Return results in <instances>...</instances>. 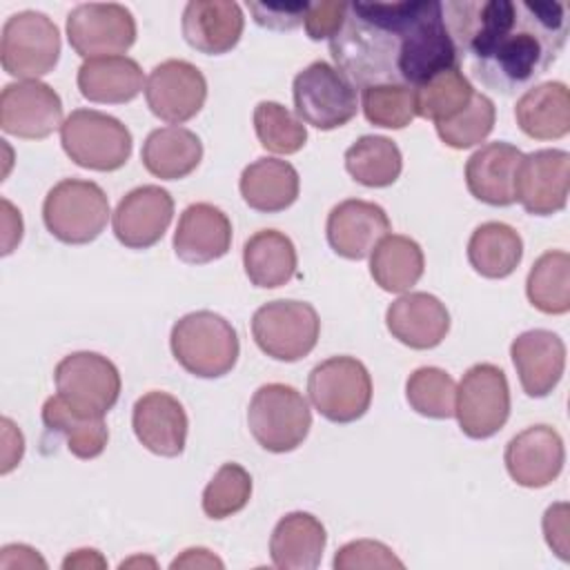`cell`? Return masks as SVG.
Masks as SVG:
<instances>
[{
    "mask_svg": "<svg viewBox=\"0 0 570 570\" xmlns=\"http://www.w3.org/2000/svg\"><path fill=\"white\" fill-rule=\"evenodd\" d=\"M336 69L356 87L407 85L459 67L443 2H347L341 31L330 40Z\"/></svg>",
    "mask_w": 570,
    "mask_h": 570,
    "instance_id": "6da1fadb",
    "label": "cell"
},
{
    "mask_svg": "<svg viewBox=\"0 0 570 570\" xmlns=\"http://www.w3.org/2000/svg\"><path fill=\"white\" fill-rule=\"evenodd\" d=\"M443 18L459 58H470L474 78L505 96L548 71L568 36L561 2H445Z\"/></svg>",
    "mask_w": 570,
    "mask_h": 570,
    "instance_id": "7a4b0ae2",
    "label": "cell"
},
{
    "mask_svg": "<svg viewBox=\"0 0 570 570\" xmlns=\"http://www.w3.org/2000/svg\"><path fill=\"white\" fill-rule=\"evenodd\" d=\"M169 347L178 365L198 379H220L238 361L240 343L232 323L209 309L180 316L169 334Z\"/></svg>",
    "mask_w": 570,
    "mask_h": 570,
    "instance_id": "3957f363",
    "label": "cell"
},
{
    "mask_svg": "<svg viewBox=\"0 0 570 570\" xmlns=\"http://www.w3.org/2000/svg\"><path fill=\"white\" fill-rule=\"evenodd\" d=\"M42 220L60 243L87 245L107 227L109 198L94 180L62 178L45 196Z\"/></svg>",
    "mask_w": 570,
    "mask_h": 570,
    "instance_id": "277c9868",
    "label": "cell"
},
{
    "mask_svg": "<svg viewBox=\"0 0 570 570\" xmlns=\"http://www.w3.org/2000/svg\"><path fill=\"white\" fill-rule=\"evenodd\" d=\"M247 425L263 450L285 454L305 441L312 428V412L296 387L267 383L261 385L249 401Z\"/></svg>",
    "mask_w": 570,
    "mask_h": 570,
    "instance_id": "5b68a950",
    "label": "cell"
},
{
    "mask_svg": "<svg viewBox=\"0 0 570 570\" xmlns=\"http://www.w3.org/2000/svg\"><path fill=\"white\" fill-rule=\"evenodd\" d=\"M65 154L85 169L116 171L131 156V131L114 116L96 109H73L62 127Z\"/></svg>",
    "mask_w": 570,
    "mask_h": 570,
    "instance_id": "8992f818",
    "label": "cell"
},
{
    "mask_svg": "<svg viewBox=\"0 0 570 570\" xmlns=\"http://www.w3.org/2000/svg\"><path fill=\"white\" fill-rule=\"evenodd\" d=\"M307 394L323 419L352 423L370 410L372 376L354 356H330L312 367Z\"/></svg>",
    "mask_w": 570,
    "mask_h": 570,
    "instance_id": "52a82bcc",
    "label": "cell"
},
{
    "mask_svg": "<svg viewBox=\"0 0 570 570\" xmlns=\"http://www.w3.org/2000/svg\"><path fill=\"white\" fill-rule=\"evenodd\" d=\"M60 58V31L42 11H18L9 16L0 33L2 69L18 80L47 76Z\"/></svg>",
    "mask_w": 570,
    "mask_h": 570,
    "instance_id": "ba28073f",
    "label": "cell"
},
{
    "mask_svg": "<svg viewBox=\"0 0 570 570\" xmlns=\"http://www.w3.org/2000/svg\"><path fill=\"white\" fill-rule=\"evenodd\" d=\"M318 334L321 318L314 305L305 301H269L252 316V336L258 350L283 363L307 356L316 347Z\"/></svg>",
    "mask_w": 570,
    "mask_h": 570,
    "instance_id": "9c48e42d",
    "label": "cell"
},
{
    "mask_svg": "<svg viewBox=\"0 0 570 570\" xmlns=\"http://www.w3.org/2000/svg\"><path fill=\"white\" fill-rule=\"evenodd\" d=\"M296 116L321 131L347 125L358 111L356 87L330 62L316 60L294 76Z\"/></svg>",
    "mask_w": 570,
    "mask_h": 570,
    "instance_id": "30bf717a",
    "label": "cell"
},
{
    "mask_svg": "<svg viewBox=\"0 0 570 570\" xmlns=\"http://www.w3.org/2000/svg\"><path fill=\"white\" fill-rule=\"evenodd\" d=\"M454 416L465 436H494L510 416V387L505 372L492 363L472 365L456 385Z\"/></svg>",
    "mask_w": 570,
    "mask_h": 570,
    "instance_id": "8fae6325",
    "label": "cell"
},
{
    "mask_svg": "<svg viewBox=\"0 0 570 570\" xmlns=\"http://www.w3.org/2000/svg\"><path fill=\"white\" fill-rule=\"evenodd\" d=\"M58 396L76 412L87 416H105L120 396L118 367L98 352H71L58 361L53 370Z\"/></svg>",
    "mask_w": 570,
    "mask_h": 570,
    "instance_id": "7c38bea8",
    "label": "cell"
},
{
    "mask_svg": "<svg viewBox=\"0 0 570 570\" xmlns=\"http://www.w3.org/2000/svg\"><path fill=\"white\" fill-rule=\"evenodd\" d=\"M67 40L85 60L125 56L136 42V20L122 4L85 2L73 7L67 16Z\"/></svg>",
    "mask_w": 570,
    "mask_h": 570,
    "instance_id": "4fadbf2b",
    "label": "cell"
},
{
    "mask_svg": "<svg viewBox=\"0 0 570 570\" xmlns=\"http://www.w3.org/2000/svg\"><path fill=\"white\" fill-rule=\"evenodd\" d=\"M145 100L151 114L169 125L191 120L207 100L203 71L178 58L156 65L145 80Z\"/></svg>",
    "mask_w": 570,
    "mask_h": 570,
    "instance_id": "5bb4252c",
    "label": "cell"
},
{
    "mask_svg": "<svg viewBox=\"0 0 570 570\" xmlns=\"http://www.w3.org/2000/svg\"><path fill=\"white\" fill-rule=\"evenodd\" d=\"M62 100L47 82L18 80L0 94V127L4 134L42 140L62 127Z\"/></svg>",
    "mask_w": 570,
    "mask_h": 570,
    "instance_id": "9a60e30c",
    "label": "cell"
},
{
    "mask_svg": "<svg viewBox=\"0 0 570 570\" xmlns=\"http://www.w3.org/2000/svg\"><path fill=\"white\" fill-rule=\"evenodd\" d=\"M570 187V154L566 149H537L523 154L517 183L514 203L532 216H552L568 203Z\"/></svg>",
    "mask_w": 570,
    "mask_h": 570,
    "instance_id": "2e32d148",
    "label": "cell"
},
{
    "mask_svg": "<svg viewBox=\"0 0 570 570\" xmlns=\"http://www.w3.org/2000/svg\"><path fill=\"white\" fill-rule=\"evenodd\" d=\"M171 218V194L160 185H140L118 200L111 214V227L120 245L147 249L165 236Z\"/></svg>",
    "mask_w": 570,
    "mask_h": 570,
    "instance_id": "e0dca14e",
    "label": "cell"
},
{
    "mask_svg": "<svg viewBox=\"0 0 570 570\" xmlns=\"http://www.w3.org/2000/svg\"><path fill=\"white\" fill-rule=\"evenodd\" d=\"M503 461L510 479L517 485L546 488L563 470V439L550 425L525 428L508 441Z\"/></svg>",
    "mask_w": 570,
    "mask_h": 570,
    "instance_id": "ac0fdd59",
    "label": "cell"
},
{
    "mask_svg": "<svg viewBox=\"0 0 570 570\" xmlns=\"http://www.w3.org/2000/svg\"><path fill=\"white\" fill-rule=\"evenodd\" d=\"M390 229L392 225L385 209L361 198H347L334 205L325 225L330 247L350 261L367 258Z\"/></svg>",
    "mask_w": 570,
    "mask_h": 570,
    "instance_id": "d6986e66",
    "label": "cell"
},
{
    "mask_svg": "<svg viewBox=\"0 0 570 570\" xmlns=\"http://www.w3.org/2000/svg\"><path fill=\"white\" fill-rule=\"evenodd\" d=\"M136 439L158 456H178L187 443V412L183 403L160 390L142 394L131 410Z\"/></svg>",
    "mask_w": 570,
    "mask_h": 570,
    "instance_id": "ffe728a7",
    "label": "cell"
},
{
    "mask_svg": "<svg viewBox=\"0 0 570 570\" xmlns=\"http://www.w3.org/2000/svg\"><path fill=\"white\" fill-rule=\"evenodd\" d=\"M387 332L412 350H432L450 332L448 307L428 292H407L385 312Z\"/></svg>",
    "mask_w": 570,
    "mask_h": 570,
    "instance_id": "44dd1931",
    "label": "cell"
},
{
    "mask_svg": "<svg viewBox=\"0 0 570 570\" xmlns=\"http://www.w3.org/2000/svg\"><path fill=\"white\" fill-rule=\"evenodd\" d=\"M510 356L521 387L532 399L548 396L561 381L566 345L550 330H528L510 345Z\"/></svg>",
    "mask_w": 570,
    "mask_h": 570,
    "instance_id": "7402d4cb",
    "label": "cell"
},
{
    "mask_svg": "<svg viewBox=\"0 0 570 570\" xmlns=\"http://www.w3.org/2000/svg\"><path fill=\"white\" fill-rule=\"evenodd\" d=\"M245 18L229 0H191L185 4L180 29L185 42L207 56L232 51L243 36Z\"/></svg>",
    "mask_w": 570,
    "mask_h": 570,
    "instance_id": "603a6c76",
    "label": "cell"
},
{
    "mask_svg": "<svg viewBox=\"0 0 570 570\" xmlns=\"http://www.w3.org/2000/svg\"><path fill=\"white\" fill-rule=\"evenodd\" d=\"M232 247V223L212 203L189 205L174 232V252L183 263L205 265L223 258Z\"/></svg>",
    "mask_w": 570,
    "mask_h": 570,
    "instance_id": "cb8c5ba5",
    "label": "cell"
},
{
    "mask_svg": "<svg viewBox=\"0 0 570 570\" xmlns=\"http://www.w3.org/2000/svg\"><path fill=\"white\" fill-rule=\"evenodd\" d=\"M523 151L510 142L497 140L476 149L465 163L468 191L492 207L514 203V183Z\"/></svg>",
    "mask_w": 570,
    "mask_h": 570,
    "instance_id": "d4e9b609",
    "label": "cell"
},
{
    "mask_svg": "<svg viewBox=\"0 0 570 570\" xmlns=\"http://www.w3.org/2000/svg\"><path fill=\"white\" fill-rule=\"evenodd\" d=\"M78 91L89 102L125 105L145 91L140 65L127 56L89 58L78 69Z\"/></svg>",
    "mask_w": 570,
    "mask_h": 570,
    "instance_id": "484cf974",
    "label": "cell"
},
{
    "mask_svg": "<svg viewBox=\"0 0 570 570\" xmlns=\"http://www.w3.org/2000/svg\"><path fill=\"white\" fill-rule=\"evenodd\" d=\"M327 543L325 525L309 512H289L272 530L269 557L281 570H314Z\"/></svg>",
    "mask_w": 570,
    "mask_h": 570,
    "instance_id": "4316f807",
    "label": "cell"
},
{
    "mask_svg": "<svg viewBox=\"0 0 570 570\" xmlns=\"http://www.w3.org/2000/svg\"><path fill=\"white\" fill-rule=\"evenodd\" d=\"M514 118L519 129L534 140H557L570 131V89L548 80L525 89L517 100Z\"/></svg>",
    "mask_w": 570,
    "mask_h": 570,
    "instance_id": "83f0119b",
    "label": "cell"
},
{
    "mask_svg": "<svg viewBox=\"0 0 570 570\" xmlns=\"http://www.w3.org/2000/svg\"><path fill=\"white\" fill-rule=\"evenodd\" d=\"M238 189L252 209L276 214L296 203L301 178L292 163L265 156L243 169Z\"/></svg>",
    "mask_w": 570,
    "mask_h": 570,
    "instance_id": "f1b7e54d",
    "label": "cell"
},
{
    "mask_svg": "<svg viewBox=\"0 0 570 570\" xmlns=\"http://www.w3.org/2000/svg\"><path fill=\"white\" fill-rule=\"evenodd\" d=\"M145 169L160 180H180L203 160L200 138L180 125L154 129L140 149Z\"/></svg>",
    "mask_w": 570,
    "mask_h": 570,
    "instance_id": "f546056e",
    "label": "cell"
},
{
    "mask_svg": "<svg viewBox=\"0 0 570 570\" xmlns=\"http://www.w3.org/2000/svg\"><path fill=\"white\" fill-rule=\"evenodd\" d=\"M243 267L252 285L276 289L287 285L296 274V247L283 232L261 229L245 240Z\"/></svg>",
    "mask_w": 570,
    "mask_h": 570,
    "instance_id": "4dcf8cb0",
    "label": "cell"
},
{
    "mask_svg": "<svg viewBox=\"0 0 570 570\" xmlns=\"http://www.w3.org/2000/svg\"><path fill=\"white\" fill-rule=\"evenodd\" d=\"M425 258L421 245L403 234L383 236L370 254L374 283L392 294L410 292L423 276Z\"/></svg>",
    "mask_w": 570,
    "mask_h": 570,
    "instance_id": "1f68e13d",
    "label": "cell"
},
{
    "mask_svg": "<svg viewBox=\"0 0 570 570\" xmlns=\"http://www.w3.org/2000/svg\"><path fill=\"white\" fill-rule=\"evenodd\" d=\"M42 423L49 432L60 434L67 441V450L82 461L100 456L109 441L105 416L80 414L58 394L45 401Z\"/></svg>",
    "mask_w": 570,
    "mask_h": 570,
    "instance_id": "d6a6232c",
    "label": "cell"
},
{
    "mask_svg": "<svg viewBox=\"0 0 570 570\" xmlns=\"http://www.w3.org/2000/svg\"><path fill=\"white\" fill-rule=\"evenodd\" d=\"M523 258L519 232L505 223L490 220L479 225L468 240V261L483 278L510 276Z\"/></svg>",
    "mask_w": 570,
    "mask_h": 570,
    "instance_id": "836d02e7",
    "label": "cell"
},
{
    "mask_svg": "<svg viewBox=\"0 0 570 570\" xmlns=\"http://www.w3.org/2000/svg\"><path fill=\"white\" fill-rule=\"evenodd\" d=\"M347 174L365 187H390L399 180L403 156L387 136H361L345 151Z\"/></svg>",
    "mask_w": 570,
    "mask_h": 570,
    "instance_id": "e575fe53",
    "label": "cell"
},
{
    "mask_svg": "<svg viewBox=\"0 0 570 570\" xmlns=\"http://www.w3.org/2000/svg\"><path fill=\"white\" fill-rule=\"evenodd\" d=\"M525 294L532 307L543 314L570 309V256L563 249L543 252L528 272Z\"/></svg>",
    "mask_w": 570,
    "mask_h": 570,
    "instance_id": "d590c367",
    "label": "cell"
},
{
    "mask_svg": "<svg viewBox=\"0 0 570 570\" xmlns=\"http://www.w3.org/2000/svg\"><path fill=\"white\" fill-rule=\"evenodd\" d=\"M472 96V82L463 76L461 67H452L432 76L414 89V111L419 118L439 125L463 111Z\"/></svg>",
    "mask_w": 570,
    "mask_h": 570,
    "instance_id": "8d00e7d4",
    "label": "cell"
},
{
    "mask_svg": "<svg viewBox=\"0 0 570 570\" xmlns=\"http://www.w3.org/2000/svg\"><path fill=\"white\" fill-rule=\"evenodd\" d=\"M405 399L410 407L428 419L454 416L456 383L441 367H419L405 381Z\"/></svg>",
    "mask_w": 570,
    "mask_h": 570,
    "instance_id": "74e56055",
    "label": "cell"
},
{
    "mask_svg": "<svg viewBox=\"0 0 570 570\" xmlns=\"http://www.w3.org/2000/svg\"><path fill=\"white\" fill-rule=\"evenodd\" d=\"M254 131L258 142L272 154H296L307 142L305 122L274 100H263L256 105Z\"/></svg>",
    "mask_w": 570,
    "mask_h": 570,
    "instance_id": "f35d334b",
    "label": "cell"
},
{
    "mask_svg": "<svg viewBox=\"0 0 570 570\" xmlns=\"http://www.w3.org/2000/svg\"><path fill=\"white\" fill-rule=\"evenodd\" d=\"M252 497V476L238 463H223L203 490V512L209 519H227L240 512Z\"/></svg>",
    "mask_w": 570,
    "mask_h": 570,
    "instance_id": "ab89813d",
    "label": "cell"
},
{
    "mask_svg": "<svg viewBox=\"0 0 570 570\" xmlns=\"http://www.w3.org/2000/svg\"><path fill=\"white\" fill-rule=\"evenodd\" d=\"M494 120H497L494 102L485 94L474 91L472 100L463 111H459L454 118L439 122L434 127L439 138L448 147L468 149L483 142L490 136V131L494 129Z\"/></svg>",
    "mask_w": 570,
    "mask_h": 570,
    "instance_id": "60d3db41",
    "label": "cell"
},
{
    "mask_svg": "<svg viewBox=\"0 0 570 570\" xmlns=\"http://www.w3.org/2000/svg\"><path fill=\"white\" fill-rule=\"evenodd\" d=\"M367 122L385 129H403L414 118V89L407 85H372L361 94Z\"/></svg>",
    "mask_w": 570,
    "mask_h": 570,
    "instance_id": "b9f144b4",
    "label": "cell"
},
{
    "mask_svg": "<svg viewBox=\"0 0 570 570\" xmlns=\"http://www.w3.org/2000/svg\"><path fill=\"white\" fill-rule=\"evenodd\" d=\"M336 570H358V568H405V563L381 541L358 539L341 546L334 554Z\"/></svg>",
    "mask_w": 570,
    "mask_h": 570,
    "instance_id": "7bdbcfd3",
    "label": "cell"
},
{
    "mask_svg": "<svg viewBox=\"0 0 570 570\" xmlns=\"http://www.w3.org/2000/svg\"><path fill=\"white\" fill-rule=\"evenodd\" d=\"M347 16V2H336V0H325V2H314L307 7L303 27L305 33L312 40H332Z\"/></svg>",
    "mask_w": 570,
    "mask_h": 570,
    "instance_id": "ee69618b",
    "label": "cell"
},
{
    "mask_svg": "<svg viewBox=\"0 0 570 570\" xmlns=\"http://www.w3.org/2000/svg\"><path fill=\"white\" fill-rule=\"evenodd\" d=\"M247 7L254 13L256 24L274 31H289L303 24L309 2H247Z\"/></svg>",
    "mask_w": 570,
    "mask_h": 570,
    "instance_id": "f6af8a7d",
    "label": "cell"
},
{
    "mask_svg": "<svg viewBox=\"0 0 570 570\" xmlns=\"http://www.w3.org/2000/svg\"><path fill=\"white\" fill-rule=\"evenodd\" d=\"M568 517H570L568 503L559 501V503H552L543 512V521H541L546 543L550 546V550L561 561H570V525H568Z\"/></svg>",
    "mask_w": 570,
    "mask_h": 570,
    "instance_id": "bcb514c9",
    "label": "cell"
},
{
    "mask_svg": "<svg viewBox=\"0 0 570 570\" xmlns=\"http://www.w3.org/2000/svg\"><path fill=\"white\" fill-rule=\"evenodd\" d=\"M2 439H4V452H2V474L11 472L24 452V439L20 434V430H16V425L4 416L2 419Z\"/></svg>",
    "mask_w": 570,
    "mask_h": 570,
    "instance_id": "7dc6e473",
    "label": "cell"
},
{
    "mask_svg": "<svg viewBox=\"0 0 570 570\" xmlns=\"http://www.w3.org/2000/svg\"><path fill=\"white\" fill-rule=\"evenodd\" d=\"M47 568L45 559L38 554V550L29 548V546H22L18 543L16 550L11 546H4L0 550V568L7 570V568Z\"/></svg>",
    "mask_w": 570,
    "mask_h": 570,
    "instance_id": "c3c4849f",
    "label": "cell"
},
{
    "mask_svg": "<svg viewBox=\"0 0 570 570\" xmlns=\"http://www.w3.org/2000/svg\"><path fill=\"white\" fill-rule=\"evenodd\" d=\"M171 568H223V561L207 548H187L171 561Z\"/></svg>",
    "mask_w": 570,
    "mask_h": 570,
    "instance_id": "681fc988",
    "label": "cell"
},
{
    "mask_svg": "<svg viewBox=\"0 0 570 570\" xmlns=\"http://www.w3.org/2000/svg\"><path fill=\"white\" fill-rule=\"evenodd\" d=\"M2 207H4V249H2V254H9L13 249V245H18L22 238V218H20V212H16L9 200H2Z\"/></svg>",
    "mask_w": 570,
    "mask_h": 570,
    "instance_id": "f907efd6",
    "label": "cell"
},
{
    "mask_svg": "<svg viewBox=\"0 0 570 570\" xmlns=\"http://www.w3.org/2000/svg\"><path fill=\"white\" fill-rule=\"evenodd\" d=\"M105 568L107 561L100 557L98 550H89V548H80V550H73V554H69L65 561H62V568L69 570V568Z\"/></svg>",
    "mask_w": 570,
    "mask_h": 570,
    "instance_id": "816d5d0a",
    "label": "cell"
}]
</instances>
